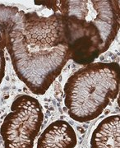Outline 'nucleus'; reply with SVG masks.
<instances>
[{"mask_svg":"<svg viewBox=\"0 0 120 148\" xmlns=\"http://www.w3.org/2000/svg\"><path fill=\"white\" fill-rule=\"evenodd\" d=\"M7 50L16 76L35 95H44L71 58L64 19L19 10L10 28Z\"/></svg>","mask_w":120,"mask_h":148,"instance_id":"1","label":"nucleus"},{"mask_svg":"<svg viewBox=\"0 0 120 148\" xmlns=\"http://www.w3.org/2000/svg\"><path fill=\"white\" fill-rule=\"evenodd\" d=\"M119 65L92 63L70 76L64 85L68 115L79 123L94 120L119 92Z\"/></svg>","mask_w":120,"mask_h":148,"instance_id":"3","label":"nucleus"},{"mask_svg":"<svg viewBox=\"0 0 120 148\" xmlns=\"http://www.w3.org/2000/svg\"><path fill=\"white\" fill-rule=\"evenodd\" d=\"M43 121V108L36 98L27 95L16 97L0 127L4 148L34 147Z\"/></svg>","mask_w":120,"mask_h":148,"instance_id":"4","label":"nucleus"},{"mask_svg":"<svg viewBox=\"0 0 120 148\" xmlns=\"http://www.w3.org/2000/svg\"><path fill=\"white\" fill-rule=\"evenodd\" d=\"M59 13L68 32L71 58L92 64L115 40L119 30V1H38Z\"/></svg>","mask_w":120,"mask_h":148,"instance_id":"2","label":"nucleus"},{"mask_svg":"<svg viewBox=\"0 0 120 148\" xmlns=\"http://www.w3.org/2000/svg\"><path fill=\"white\" fill-rule=\"evenodd\" d=\"M77 138L73 127L64 120L53 122L42 132L37 148H75Z\"/></svg>","mask_w":120,"mask_h":148,"instance_id":"5","label":"nucleus"},{"mask_svg":"<svg viewBox=\"0 0 120 148\" xmlns=\"http://www.w3.org/2000/svg\"><path fill=\"white\" fill-rule=\"evenodd\" d=\"M18 11L16 7L0 4V84L5 75L4 50L8 36Z\"/></svg>","mask_w":120,"mask_h":148,"instance_id":"7","label":"nucleus"},{"mask_svg":"<svg viewBox=\"0 0 120 148\" xmlns=\"http://www.w3.org/2000/svg\"><path fill=\"white\" fill-rule=\"evenodd\" d=\"M91 148H120V116L106 117L98 124L91 138Z\"/></svg>","mask_w":120,"mask_h":148,"instance_id":"6","label":"nucleus"}]
</instances>
